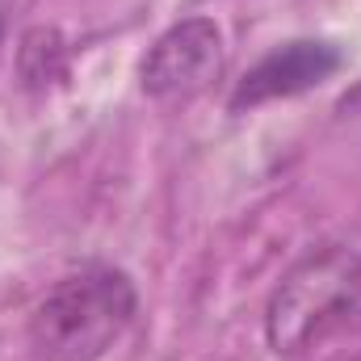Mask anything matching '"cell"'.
<instances>
[{
    "instance_id": "1",
    "label": "cell",
    "mask_w": 361,
    "mask_h": 361,
    "mask_svg": "<svg viewBox=\"0 0 361 361\" xmlns=\"http://www.w3.org/2000/svg\"><path fill=\"white\" fill-rule=\"evenodd\" d=\"M135 281L114 265H85L55 281L30 311V349L38 361H101L130 328Z\"/></svg>"
},
{
    "instance_id": "2",
    "label": "cell",
    "mask_w": 361,
    "mask_h": 361,
    "mask_svg": "<svg viewBox=\"0 0 361 361\" xmlns=\"http://www.w3.org/2000/svg\"><path fill=\"white\" fill-rule=\"evenodd\" d=\"M361 315V257L345 244L307 252L277 281L265 311V336L277 357H302Z\"/></svg>"
},
{
    "instance_id": "3",
    "label": "cell",
    "mask_w": 361,
    "mask_h": 361,
    "mask_svg": "<svg viewBox=\"0 0 361 361\" xmlns=\"http://www.w3.org/2000/svg\"><path fill=\"white\" fill-rule=\"evenodd\" d=\"M223 34L210 17H185L156 38L139 63V89L152 101H189L223 76Z\"/></svg>"
},
{
    "instance_id": "4",
    "label": "cell",
    "mask_w": 361,
    "mask_h": 361,
    "mask_svg": "<svg viewBox=\"0 0 361 361\" xmlns=\"http://www.w3.org/2000/svg\"><path fill=\"white\" fill-rule=\"evenodd\" d=\"M345 55L332 47V42H319V38H294V42H281L273 47L265 59H257L244 80L231 92V109H252V105H265L277 97H298V92L319 89L324 80H332L341 72Z\"/></svg>"
},
{
    "instance_id": "5",
    "label": "cell",
    "mask_w": 361,
    "mask_h": 361,
    "mask_svg": "<svg viewBox=\"0 0 361 361\" xmlns=\"http://www.w3.org/2000/svg\"><path fill=\"white\" fill-rule=\"evenodd\" d=\"M21 76L30 85H47L63 76V38L55 30H30L21 42Z\"/></svg>"
},
{
    "instance_id": "6",
    "label": "cell",
    "mask_w": 361,
    "mask_h": 361,
    "mask_svg": "<svg viewBox=\"0 0 361 361\" xmlns=\"http://www.w3.org/2000/svg\"><path fill=\"white\" fill-rule=\"evenodd\" d=\"M0 42H4V17H0Z\"/></svg>"
}]
</instances>
